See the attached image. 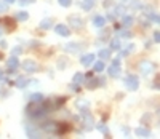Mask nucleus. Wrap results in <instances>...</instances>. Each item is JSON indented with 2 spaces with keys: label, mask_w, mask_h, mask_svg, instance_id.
Instances as JSON below:
<instances>
[{
  "label": "nucleus",
  "mask_w": 160,
  "mask_h": 139,
  "mask_svg": "<svg viewBox=\"0 0 160 139\" xmlns=\"http://www.w3.org/2000/svg\"><path fill=\"white\" fill-rule=\"evenodd\" d=\"M53 107L50 106V101H31V104L26 107V115L29 119L39 120L42 117H45L48 110H51Z\"/></svg>",
  "instance_id": "f257e3e1"
},
{
  "label": "nucleus",
  "mask_w": 160,
  "mask_h": 139,
  "mask_svg": "<svg viewBox=\"0 0 160 139\" xmlns=\"http://www.w3.org/2000/svg\"><path fill=\"white\" fill-rule=\"evenodd\" d=\"M109 77H112V79H117V77H120V61L119 59H114L112 61V66L109 67Z\"/></svg>",
  "instance_id": "f03ea898"
},
{
  "label": "nucleus",
  "mask_w": 160,
  "mask_h": 139,
  "mask_svg": "<svg viewBox=\"0 0 160 139\" xmlns=\"http://www.w3.org/2000/svg\"><path fill=\"white\" fill-rule=\"evenodd\" d=\"M82 117H80V120H82V123H83V128H85L87 131H90L93 128V117L90 115L87 110H82Z\"/></svg>",
  "instance_id": "7ed1b4c3"
},
{
  "label": "nucleus",
  "mask_w": 160,
  "mask_h": 139,
  "mask_svg": "<svg viewBox=\"0 0 160 139\" xmlns=\"http://www.w3.org/2000/svg\"><path fill=\"white\" fill-rule=\"evenodd\" d=\"M125 85L130 91H136L138 86H140V82H138V77L135 75H128V77H125Z\"/></svg>",
  "instance_id": "20e7f679"
},
{
  "label": "nucleus",
  "mask_w": 160,
  "mask_h": 139,
  "mask_svg": "<svg viewBox=\"0 0 160 139\" xmlns=\"http://www.w3.org/2000/svg\"><path fill=\"white\" fill-rule=\"evenodd\" d=\"M19 66H23V69H24L26 72H29V74L37 72V71H39L37 62H35V61H32V59H26V61H23V64H19Z\"/></svg>",
  "instance_id": "39448f33"
},
{
  "label": "nucleus",
  "mask_w": 160,
  "mask_h": 139,
  "mask_svg": "<svg viewBox=\"0 0 160 139\" xmlns=\"http://www.w3.org/2000/svg\"><path fill=\"white\" fill-rule=\"evenodd\" d=\"M138 67H140V72H141L143 75H147V74L152 72V69H154V64H152L151 61H141Z\"/></svg>",
  "instance_id": "423d86ee"
},
{
  "label": "nucleus",
  "mask_w": 160,
  "mask_h": 139,
  "mask_svg": "<svg viewBox=\"0 0 160 139\" xmlns=\"http://www.w3.org/2000/svg\"><path fill=\"white\" fill-rule=\"evenodd\" d=\"M54 32H56L58 35H61V37H69L71 35V29H69L67 26H64V24L54 26Z\"/></svg>",
  "instance_id": "0eeeda50"
},
{
  "label": "nucleus",
  "mask_w": 160,
  "mask_h": 139,
  "mask_svg": "<svg viewBox=\"0 0 160 139\" xmlns=\"http://www.w3.org/2000/svg\"><path fill=\"white\" fill-rule=\"evenodd\" d=\"M6 64H8V71H10V72H15L16 69L19 67V61H18L16 56H11V58L8 59V62H6Z\"/></svg>",
  "instance_id": "6e6552de"
},
{
  "label": "nucleus",
  "mask_w": 160,
  "mask_h": 139,
  "mask_svg": "<svg viewBox=\"0 0 160 139\" xmlns=\"http://www.w3.org/2000/svg\"><path fill=\"white\" fill-rule=\"evenodd\" d=\"M85 85H87V88L88 90H95L96 86L99 85V79H93V77H87V80H85Z\"/></svg>",
  "instance_id": "1a4fd4ad"
},
{
  "label": "nucleus",
  "mask_w": 160,
  "mask_h": 139,
  "mask_svg": "<svg viewBox=\"0 0 160 139\" xmlns=\"http://www.w3.org/2000/svg\"><path fill=\"white\" fill-rule=\"evenodd\" d=\"M69 24H71L72 27H75V29H82L83 27V21L77 16H71L69 18Z\"/></svg>",
  "instance_id": "9d476101"
},
{
  "label": "nucleus",
  "mask_w": 160,
  "mask_h": 139,
  "mask_svg": "<svg viewBox=\"0 0 160 139\" xmlns=\"http://www.w3.org/2000/svg\"><path fill=\"white\" fill-rule=\"evenodd\" d=\"M43 130L47 131V133H56L58 130V122H48L43 125Z\"/></svg>",
  "instance_id": "9b49d317"
},
{
  "label": "nucleus",
  "mask_w": 160,
  "mask_h": 139,
  "mask_svg": "<svg viewBox=\"0 0 160 139\" xmlns=\"http://www.w3.org/2000/svg\"><path fill=\"white\" fill-rule=\"evenodd\" d=\"M64 50H66L67 53H80L82 45H77V43H67V45L64 46Z\"/></svg>",
  "instance_id": "f8f14e48"
},
{
  "label": "nucleus",
  "mask_w": 160,
  "mask_h": 139,
  "mask_svg": "<svg viewBox=\"0 0 160 139\" xmlns=\"http://www.w3.org/2000/svg\"><path fill=\"white\" fill-rule=\"evenodd\" d=\"M75 107L80 109V110H88L90 109V101H87V99H77V101H75Z\"/></svg>",
  "instance_id": "ddd939ff"
},
{
  "label": "nucleus",
  "mask_w": 160,
  "mask_h": 139,
  "mask_svg": "<svg viewBox=\"0 0 160 139\" xmlns=\"http://www.w3.org/2000/svg\"><path fill=\"white\" fill-rule=\"evenodd\" d=\"M93 24H95V27H98V29H102L104 24H106V19H104L102 16H99V15H96L93 18Z\"/></svg>",
  "instance_id": "4468645a"
},
{
  "label": "nucleus",
  "mask_w": 160,
  "mask_h": 139,
  "mask_svg": "<svg viewBox=\"0 0 160 139\" xmlns=\"http://www.w3.org/2000/svg\"><path fill=\"white\" fill-rule=\"evenodd\" d=\"M40 27H42L43 31H47V29H51V27H53V19H51V18H45V19H42Z\"/></svg>",
  "instance_id": "2eb2a0df"
},
{
  "label": "nucleus",
  "mask_w": 160,
  "mask_h": 139,
  "mask_svg": "<svg viewBox=\"0 0 160 139\" xmlns=\"http://www.w3.org/2000/svg\"><path fill=\"white\" fill-rule=\"evenodd\" d=\"M93 61H95L93 54H85V56H82V59H80L82 66H90V64H93Z\"/></svg>",
  "instance_id": "dca6fc26"
},
{
  "label": "nucleus",
  "mask_w": 160,
  "mask_h": 139,
  "mask_svg": "<svg viewBox=\"0 0 160 139\" xmlns=\"http://www.w3.org/2000/svg\"><path fill=\"white\" fill-rule=\"evenodd\" d=\"M3 24H5V27H6V31H10V32L16 29L15 21H13V19H10V18H5V19H3Z\"/></svg>",
  "instance_id": "f3484780"
},
{
  "label": "nucleus",
  "mask_w": 160,
  "mask_h": 139,
  "mask_svg": "<svg viewBox=\"0 0 160 139\" xmlns=\"http://www.w3.org/2000/svg\"><path fill=\"white\" fill-rule=\"evenodd\" d=\"M135 23V19L131 18V16H125L123 15V18H122V26L125 27V29H128V27H131V24Z\"/></svg>",
  "instance_id": "a211bd4d"
},
{
  "label": "nucleus",
  "mask_w": 160,
  "mask_h": 139,
  "mask_svg": "<svg viewBox=\"0 0 160 139\" xmlns=\"http://www.w3.org/2000/svg\"><path fill=\"white\" fill-rule=\"evenodd\" d=\"M135 133H136V136H141V137H149V136H151V131H149L147 128H143V126L138 128Z\"/></svg>",
  "instance_id": "6ab92c4d"
},
{
  "label": "nucleus",
  "mask_w": 160,
  "mask_h": 139,
  "mask_svg": "<svg viewBox=\"0 0 160 139\" xmlns=\"http://www.w3.org/2000/svg\"><path fill=\"white\" fill-rule=\"evenodd\" d=\"M27 83H29V80H27L26 77H18L16 82H15V85L18 88H24V86H27Z\"/></svg>",
  "instance_id": "aec40b11"
},
{
  "label": "nucleus",
  "mask_w": 160,
  "mask_h": 139,
  "mask_svg": "<svg viewBox=\"0 0 160 139\" xmlns=\"http://www.w3.org/2000/svg\"><path fill=\"white\" fill-rule=\"evenodd\" d=\"M69 125L67 123H58V130H56V134H64L66 131H69Z\"/></svg>",
  "instance_id": "412c9836"
},
{
  "label": "nucleus",
  "mask_w": 160,
  "mask_h": 139,
  "mask_svg": "<svg viewBox=\"0 0 160 139\" xmlns=\"http://www.w3.org/2000/svg\"><path fill=\"white\" fill-rule=\"evenodd\" d=\"M26 133H27V136H29V137H39V136H40L39 131H35V128L29 126V125L26 126Z\"/></svg>",
  "instance_id": "4be33fe9"
},
{
  "label": "nucleus",
  "mask_w": 160,
  "mask_h": 139,
  "mask_svg": "<svg viewBox=\"0 0 160 139\" xmlns=\"http://www.w3.org/2000/svg\"><path fill=\"white\" fill-rule=\"evenodd\" d=\"M93 6H95V0H83V2H82V8L87 10V11L91 10Z\"/></svg>",
  "instance_id": "5701e85b"
},
{
  "label": "nucleus",
  "mask_w": 160,
  "mask_h": 139,
  "mask_svg": "<svg viewBox=\"0 0 160 139\" xmlns=\"http://www.w3.org/2000/svg\"><path fill=\"white\" fill-rule=\"evenodd\" d=\"M16 19L18 21H27L29 19V13L27 11H18L16 13Z\"/></svg>",
  "instance_id": "b1692460"
},
{
  "label": "nucleus",
  "mask_w": 160,
  "mask_h": 139,
  "mask_svg": "<svg viewBox=\"0 0 160 139\" xmlns=\"http://www.w3.org/2000/svg\"><path fill=\"white\" fill-rule=\"evenodd\" d=\"M93 62H95V61H93ZM104 67H106V66H104V62H102V61H96V62H95V66H93L95 72H102V71H104Z\"/></svg>",
  "instance_id": "393cba45"
},
{
  "label": "nucleus",
  "mask_w": 160,
  "mask_h": 139,
  "mask_svg": "<svg viewBox=\"0 0 160 139\" xmlns=\"http://www.w3.org/2000/svg\"><path fill=\"white\" fill-rule=\"evenodd\" d=\"M110 48H112V50H120V40L117 37L110 38Z\"/></svg>",
  "instance_id": "a878e982"
},
{
  "label": "nucleus",
  "mask_w": 160,
  "mask_h": 139,
  "mask_svg": "<svg viewBox=\"0 0 160 139\" xmlns=\"http://www.w3.org/2000/svg\"><path fill=\"white\" fill-rule=\"evenodd\" d=\"M96 126H98V130L101 131V133H102L104 136H109V131H107V126H106V125H104V123H98V125H96Z\"/></svg>",
  "instance_id": "bb28decb"
},
{
  "label": "nucleus",
  "mask_w": 160,
  "mask_h": 139,
  "mask_svg": "<svg viewBox=\"0 0 160 139\" xmlns=\"http://www.w3.org/2000/svg\"><path fill=\"white\" fill-rule=\"evenodd\" d=\"M83 80H85V75H83V74L77 72V74L74 75V83H82Z\"/></svg>",
  "instance_id": "cd10ccee"
},
{
  "label": "nucleus",
  "mask_w": 160,
  "mask_h": 139,
  "mask_svg": "<svg viewBox=\"0 0 160 139\" xmlns=\"http://www.w3.org/2000/svg\"><path fill=\"white\" fill-rule=\"evenodd\" d=\"M99 58H101L102 61H104V59H109V58H110V51H109V50H101V51H99Z\"/></svg>",
  "instance_id": "c85d7f7f"
},
{
  "label": "nucleus",
  "mask_w": 160,
  "mask_h": 139,
  "mask_svg": "<svg viewBox=\"0 0 160 139\" xmlns=\"http://www.w3.org/2000/svg\"><path fill=\"white\" fill-rule=\"evenodd\" d=\"M135 50V45H128L127 48H123V50H122V56H127V54H130V51H133Z\"/></svg>",
  "instance_id": "c756f323"
},
{
  "label": "nucleus",
  "mask_w": 160,
  "mask_h": 139,
  "mask_svg": "<svg viewBox=\"0 0 160 139\" xmlns=\"http://www.w3.org/2000/svg\"><path fill=\"white\" fill-rule=\"evenodd\" d=\"M147 18H149V21H154L155 24H158V21H160V18H158V15H157V13H149V15H147Z\"/></svg>",
  "instance_id": "7c9ffc66"
},
{
  "label": "nucleus",
  "mask_w": 160,
  "mask_h": 139,
  "mask_svg": "<svg viewBox=\"0 0 160 139\" xmlns=\"http://www.w3.org/2000/svg\"><path fill=\"white\" fill-rule=\"evenodd\" d=\"M143 3H141V0H131V8L133 10H138V8H141Z\"/></svg>",
  "instance_id": "2f4dec72"
},
{
  "label": "nucleus",
  "mask_w": 160,
  "mask_h": 139,
  "mask_svg": "<svg viewBox=\"0 0 160 139\" xmlns=\"http://www.w3.org/2000/svg\"><path fill=\"white\" fill-rule=\"evenodd\" d=\"M31 101H43V94L42 93H34L31 96Z\"/></svg>",
  "instance_id": "473e14b6"
},
{
  "label": "nucleus",
  "mask_w": 160,
  "mask_h": 139,
  "mask_svg": "<svg viewBox=\"0 0 160 139\" xmlns=\"http://www.w3.org/2000/svg\"><path fill=\"white\" fill-rule=\"evenodd\" d=\"M125 11H127V10H125V6H123V5H119V6H117V8L114 10L115 15H125Z\"/></svg>",
  "instance_id": "72a5a7b5"
},
{
  "label": "nucleus",
  "mask_w": 160,
  "mask_h": 139,
  "mask_svg": "<svg viewBox=\"0 0 160 139\" xmlns=\"http://www.w3.org/2000/svg\"><path fill=\"white\" fill-rule=\"evenodd\" d=\"M58 3H59L61 6H64V8H67V6H71L72 0H58Z\"/></svg>",
  "instance_id": "f704fd0d"
},
{
  "label": "nucleus",
  "mask_w": 160,
  "mask_h": 139,
  "mask_svg": "<svg viewBox=\"0 0 160 139\" xmlns=\"http://www.w3.org/2000/svg\"><path fill=\"white\" fill-rule=\"evenodd\" d=\"M11 53H13V56H18L19 53H23V46H15L11 50Z\"/></svg>",
  "instance_id": "c9c22d12"
},
{
  "label": "nucleus",
  "mask_w": 160,
  "mask_h": 139,
  "mask_svg": "<svg viewBox=\"0 0 160 139\" xmlns=\"http://www.w3.org/2000/svg\"><path fill=\"white\" fill-rule=\"evenodd\" d=\"M120 35L125 38H131V32L130 31H120Z\"/></svg>",
  "instance_id": "e433bc0d"
},
{
  "label": "nucleus",
  "mask_w": 160,
  "mask_h": 139,
  "mask_svg": "<svg viewBox=\"0 0 160 139\" xmlns=\"http://www.w3.org/2000/svg\"><path fill=\"white\" fill-rule=\"evenodd\" d=\"M35 0H19V3L21 5H31V3H34Z\"/></svg>",
  "instance_id": "4c0bfd02"
},
{
  "label": "nucleus",
  "mask_w": 160,
  "mask_h": 139,
  "mask_svg": "<svg viewBox=\"0 0 160 139\" xmlns=\"http://www.w3.org/2000/svg\"><path fill=\"white\" fill-rule=\"evenodd\" d=\"M154 42H155V43H158V42H160V34H158V31L154 32Z\"/></svg>",
  "instance_id": "58836bf2"
},
{
  "label": "nucleus",
  "mask_w": 160,
  "mask_h": 139,
  "mask_svg": "<svg viewBox=\"0 0 160 139\" xmlns=\"http://www.w3.org/2000/svg\"><path fill=\"white\" fill-rule=\"evenodd\" d=\"M71 90H74V91H80V88H79V83H72V85H71Z\"/></svg>",
  "instance_id": "ea45409f"
},
{
  "label": "nucleus",
  "mask_w": 160,
  "mask_h": 139,
  "mask_svg": "<svg viewBox=\"0 0 160 139\" xmlns=\"http://www.w3.org/2000/svg\"><path fill=\"white\" fill-rule=\"evenodd\" d=\"M6 11V3H0V13H5Z\"/></svg>",
  "instance_id": "a19ab883"
},
{
  "label": "nucleus",
  "mask_w": 160,
  "mask_h": 139,
  "mask_svg": "<svg viewBox=\"0 0 160 139\" xmlns=\"http://www.w3.org/2000/svg\"><path fill=\"white\" fill-rule=\"evenodd\" d=\"M107 19H110V21H114L115 19V13L112 11V13H109V16H107Z\"/></svg>",
  "instance_id": "79ce46f5"
},
{
  "label": "nucleus",
  "mask_w": 160,
  "mask_h": 139,
  "mask_svg": "<svg viewBox=\"0 0 160 139\" xmlns=\"http://www.w3.org/2000/svg\"><path fill=\"white\" fill-rule=\"evenodd\" d=\"M151 119H149V115H144V119H143V123H147Z\"/></svg>",
  "instance_id": "37998d69"
},
{
  "label": "nucleus",
  "mask_w": 160,
  "mask_h": 139,
  "mask_svg": "<svg viewBox=\"0 0 160 139\" xmlns=\"http://www.w3.org/2000/svg\"><path fill=\"white\" fill-rule=\"evenodd\" d=\"M154 88H155V90L158 88V79H155V82H154Z\"/></svg>",
  "instance_id": "c03bdc74"
},
{
  "label": "nucleus",
  "mask_w": 160,
  "mask_h": 139,
  "mask_svg": "<svg viewBox=\"0 0 160 139\" xmlns=\"http://www.w3.org/2000/svg\"><path fill=\"white\" fill-rule=\"evenodd\" d=\"M3 2H5L6 5H10V3H15V0H3Z\"/></svg>",
  "instance_id": "a18cd8bd"
},
{
  "label": "nucleus",
  "mask_w": 160,
  "mask_h": 139,
  "mask_svg": "<svg viewBox=\"0 0 160 139\" xmlns=\"http://www.w3.org/2000/svg\"><path fill=\"white\" fill-rule=\"evenodd\" d=\"M0 37H2V27H0Z\"/></svg>",
  "instance_id": "49530a36"
},
{
  "label": "nucleus",
  "mask_w": 160,
  "mask_h": 139,
  "mask_svg": "<svg viewBox=\"0 0 160 139\" xmlns=\"http://www.w3.org/2000/svg\"><path fill=\"white\" fill-rule=\"evenodd\" d=\"M0 58H2V54H0Z\"/></svg>",
  "instance_id": "de8ad7c7"
}]
</instances>
